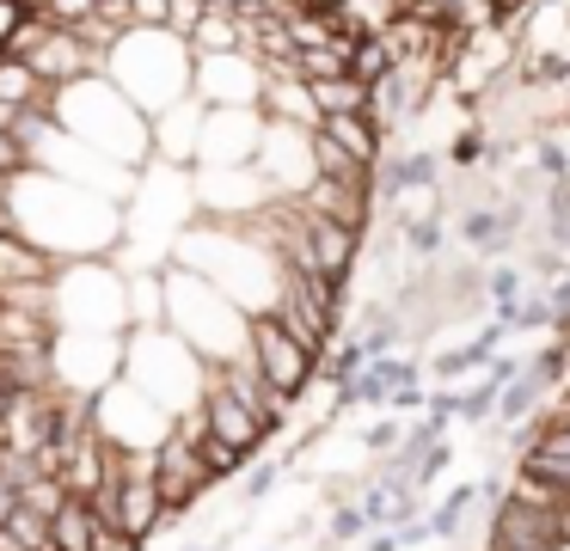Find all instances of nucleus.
I'll return each mask as SVG.
<instances>
[{
	"mask_svg": "<svg viewBox=\"0 0 570 551\" xmlns=\"http://www.w3.org/2000/svg\"><path fill=\"white\" fill-rule=\"evenodd\" d=\"M13 178H19V171H0V233H19V208H13Z\"/></svg>",
	"mask_w": 570,
	"mask_h": 551,
	"instance_id": "c85d7f7f",
	"label": "nucleus"
},
{
	"mask_svg": "<svg viewBox=\"0 0 570 551\" xmlns=\"http://www.w3.org/2000/svg\"><path fill=\"white\" fill-rule=\"evenodd\" d=\"M448 159H454V166H479V159H491V141H484V129H460L454 135V147H448Z\"/></svg>",
	"mask_w": 570,
	"mask_h": 551,
	"instance_id": "4be33fe9",
	"label": "nucleus"
},
{
	"mask_svg": "<svg viewBox=\"0 0 570 551\" xmlns=\"http://www.w3.org/2000/svg\"><path fill=\"white\" fill-rule=\"evenodd\" d=\"M13 509H19V490H13V484H0V521H7Z\"/></svg>",
	"mask_w": 570,
	"mask_h": 551,
	"instance_id": "72a5a7b5",
	"label": "nucleus"
},
{
	"mask_svg": "<svg viewBox=\"0 0 570 551\" xmlns=\"http://www.w3.org/2000/svg\"><path fill=\"white\" fill-rule=\"evenodd\" d=\"M252 355H258V367L271 374V386L283 392V399H307L313 380H320V355H313L295 331L276 325L271 313L252 318Z\"/></svg>",
	"mask_w": 570,
	"mask_h": 551,
	"instance_id": "f03ea898",
	"label": "nucleus"
},
{
	"mask_svg": "<svg viewBox=\"0 0 570 551\" xmlns=\"http://www.w3.org/2000/svg\"><path fill=\"white\" fill-rule=\"evenodd\" d=\"M472 367H479V362H472V350H448V355H435V362H430V374L435 380H460V374H472Z\"/></svg>",
	"mask_w": 570,
	"mask_h": 551,
	"instance_id": "bb28decb",
	"label": "nucleus"
},
{
	"mask_svg": "<svg viewBox=\"0 0 570 551\" xmlns=\"http://www.w3.org/2000/svg\"><path fill=\"white\" fill-rule=\"evenodd\" d=\"M448 460H454V447H448V441H435V447H430V453H423V460H417V472H411V484H417V490H430L435 478L448 472Z\"/></svg>",
	"mask_w": 570,
	"mask_h": 551,
	"instance_id": "393cba45",
	"label": "nucleus"
},
{
	"mask_svg": "<svg viewBox=\"0 0 570 551\" xmlns=\"http://www.w3.org/2000/svg\"><path fill=\"white\" fill-rule=\"evenodd\" d=\"M301 203L313 208V215H332L344 220V227H368L374 215V184H344V178H313L307 190H301Z\"/></svg>",
	"mask_w": 570,
	"mask_h": 551,
	"instance_id": "0eeeda50",
	"label": "nucleus"
},
{
	"mask_svg": "<svg viewBox=\"0 0 570 551\" xmlns=\"http://www.w3.org/2000/svg\"><path fill=\"white\" fill-rule=\"evenodd\" d=\"M283 472H288V460H264L258 472H252L246 484H239V496H246V502H264L276 484H283Z\"/></svg>",
	"mask_w": 570,
	"mask_h": 551,
	"instance_id": "5701e85b",
	"label": "nucleus"
},
{
	"mask_svg": "<svg viewBox=\"0 0 570 551\" xmlns=\"http://www.w3.org/2000/svg\"><path fill=\"white\" fill-rule=\"evenodd\" d=\"M190 551H215V545H190Z\"/></svg>",
	"mask_w": 570,
	"mask_h": 551,
	"instance_id": "c9c22d12",
	"label": "nucleus"
},
{
	"mask_svg": "<svg viewBox=\"0 0 570 551\" xmlns=\"http://www.w3.org/2000/svg\"><path fill=\"white\" fill-rule=\"evenodd\" d=\"M209 374L222 380V386L234 392V399L246 404V411L258 416L271 435H283V429H288V411H295V399H283V392L271 386V374L258 367V355H252V350L227 355V362H209Z\"/></svg>",
	"mask_w": 570,
	"mask_h": 551,
	"instance_id": "20e7f679",
	"label": "nucleus"
},
{
	"mask_svg": "<svg viewBox=\"0 0 570 551\" xmlns=\"http://www.w3.org/2000/svg\"><path fill=\"white\" fill-rule=\"evenodd\" d=\"M503 386H509V380H497L491 367H484V380H479V386H472V392H460V423H466V429L491 423V416H497V399H503Z\"/></svg>",
	"mask_w": 570,
	"mask_h": 551,
	"instance_id": "ddd939ff",
	"label": "nucleus"
},
{
	"mask_svg": "<svg viewBox=\"0 0 570 551\" xmlns=\"http://www.w3.org/2000/svg\"><path fill=\"white\" fill-rule=\"evenodd\" d=\"M374 527H368V514H362V502H337L332 509V521H325V539L332 545H362Z\"/></svg>",
	"mask_w": 570,
	"mask_h": 551,
	"instance_id": "dca6fc26",
	"label": "nucleus"
},
{
	"mask_svg": "<svg viewBox=\"0 0 570 551\" xmlns=\"http://www.w3.org/2000/svg\"><path fill=\"white\" fill-rule=\"evenodd\" d=\"M472 502H479V484H460L454 496H448L442 509L430 514V533H435V539H454V533H460V521L472 514Z\"/></svg>",
	"mask_w": 570,
	"mask_h": 551,
	"instance_id": "f3484780",
	"label": "nucleus"
},
{
	"mask_svg": "<svg viewBox=\"0 0 570 551\" xmlns=\"http://www.w3.org/2000/svg\"><path fill=\"white\" fill-rule=\"evenodd\" d=\"M362 551H405V545H399V533H393V527H374V533L362 539Z\"/></svg>",
	"mask_w": 570,
	"mask_h": 551,
	"instance_id": "7c9ffc66",
	"label": "nucleus"
},
{
	"mask_svg": "<svg viewBox=\"0 0 570 551\" xmlns=\"http://www.w3.org/2000/svg\"><path fill=\"white\" fill-rule=\"evenodd\" d=\"M0 447H7V441H0Z\"/></svg>",
	"mask_w": 570,
	"mask_h": 551,
	"instance_id": "e433bc0d",
	"label": "nucleus"
},
{
	"mask_svg": "<svg viewBox=\"0 0 570 551\" xmlns=\"http://www.w3.org/2000/svg\"><path fill=\"white\" fill-rule=\"evenodd\" d=\"M166 306H173V325L203 362H227V355L252 350V318L222 282H209L203 269H173L166 276Z\"/></svg>",
	"mask_w": 570,
	"mask_h": 551,
	"instance_id": "f257e3e1",
	"label": "nucleus"
},
{
	"mask_svg": "<svg viewBox=\"0 0 570 551\" xmlns=\"http://www.w3.org/2000/svg\"><path fill=\"white\" fill-rule=\"evenodd\" d=\"M558 545H564V514L558 509H533V502L515 496L497 502L484 551H558Z\"/></svg>",
	"mask_w": 570,
	"mask_h": 551,
	"instance_id": "39448f33",
	"label": "nucleus"
},
{
	"mask_svg": "<svg viewBox=\"0 0 570 551\" xmlns=\"http://www.w3.org/2000/svg\"><path fill=\"white\" fill-rule=\"evenodd\" d=\"M197 453H203V465H209V472L222 478V484H227V478H239V472L252 465V453H246V447H234V441H222L215 429L197 441Z\"/></svg>",
	"mask_w": 570,
	"mask_h": 551,
	"instance_id": "4468645a",
	"label": "nucleus"
},
{
	"mask_svg": "<svg viewBox=\"0 0 570 551\" xmlns=\"http://www.w3.org/2000/svg\"><path fill=\"white\" fill-rule=\"evenodd\" d=\"M540 380L528 374V367H521V380H509L503 386V399H497V423H528L533 411H540Z\"/></svg>",
	"mask_w": 570,
	"mask_h": 551,
	"instance_id": "f8f14e48",
	"label": "nucleus"
},
{
	"mask_svg": "<svg viewBox=\"0 0 570 551\" xmlns=\"http://www.w3.org/2000/svg\"><path fill=\"white\" fill-rule=\"evenodd\" d=\"M399 441H405V423H393V416H381V423L362 429V447L381 460V453H399Z\"/></svg>",
	"mask_w": 570,
	"mask_h": 551,
	"instance_id": "412c9836",
	"label": "nucleus"
},
{
	"mask_svg": "<svg viewBox=\"0 0 570 551\" xmlns=\"http://www.w3.org/2000/svg\"><path fill=\"white\" fill-rule=\"evenodd\" d=\"M533 171L540 178H570V154L558 135H533Z\"/></svg>",
	"mask_w": 570,
	"mask_h": 551,
	"instance_id": "aec40b11",
	"label": "nucleus"
},
{
	"mask_svg": "<svg viewBox=\"0 0 570 551\" xmlns=\"http://www.w3.org/2000/svg\"><path fill=\"white\" fill-rule=\"evenodd\" d=\"M203 411H209V429H215V435L234 441V447H246L252 460H258V453L271 447V429H264L258 416H252L246 404H239V399H234V392H227L215 374L203 380Z\"/></svg>",
	"mask_w": 570,
	"mask_h": 551,
	"instance_id": "423d86ee",
	"label": "nucleus"
},
{
	"mask_svg": "<svg viewBox=\"0 0 570 551\" xmlns=\"http://www.w3.org/2000/svg\"><path fill=\"white\" fill-rule=\"evenodd\" d=\"M546 301H552V313H558V318H570V269L546 282Z\"/></svg>",
	"mask_w": 570,
	"mask_h": 551,
	"instance_id": "c756f323",
	"label": "nucleus"
},
{
	"mask_svg": "<svg viewBox=\"0 0 570 551\" xmlns=\"http://www.w3.org/2000/svg\"><path fill=\"white\" fill-rule=\"evenodd\" d=\"M362 362H368V343L362 337H337L332 350H325V386H337V380H356L362 374Z\"/></svg>",
	"mask_w": 570,
	"mask_h": 551,
	"instance_id": "2eb2a0df",
	"label": "nucleus"
},
{
	"mask_svg": "<svg viewBox=\"0 0 570 551\" xmlns=\"http://www.w3.org/2000/svg\"><path fill=\"white\" fill-rule=\"evenodd\" d=\"M0 551H31V545H26V539H19L7 521H0Z\"/></svg>",
	"mask_w": 570,
	"mask_h": 551,
	"instance_id": "473e14b6",
	"label": "nucleus"
},
{
	"mask_svg": "<svg viewBox=\"0 0 570 551\" xmlns=\"http://www.w3.org/2000/svg\"><path fill=\"white\" fill-rule=\"evenodd\" d=\"M503 337H509V325H503V318L491 313V325H479V331H472V343H466V350H472V362L484 367V362H491L497 350H503Z\"/></svg>",
	"mask_w": 570,
	"mask_h": 551,
	"instance_id": "b1692460",
	"label": "nucleus"
},
{
	"mask_svg": "<svg viewBox=\"0 0 570 551\" xmlns=\"http://www.w3.org/2000/svg\"><path fill=\"white\" fill-rule=\"evenodd\" d=\"M56 92L62 86H43L38 68H31L26 56H13V49H0V98L7 105H26V110H56Z\"/></svg>",
	"mask_w": 570,
	"mask_h": 551,
	"instance_id": "1a4fd4ad",
	"label": "nucleus"
},
{
	"mask_svg": "<svg viewBox=\"0 0 570 551\" xmlns=\"http://www.w3.org/2000/svg\"><path fill=\"white\" fill-rule=\"evenodd\" d=\"M484 294H491V306H515L521 294H528V276H521L515 264H497L491 276H484Z\"/></svg>",
	"mask_w": 570,
	"mask_h": 551,
	"instance_id": "6ab92c4d",
	"label": "nucleus"
},
{
	"mask_svg": "<svg viewBox=\"0 0 570 551\" xmlns=\"http://www.w3.org/2000/svg\"><path fill=\"white\" fill-rule=\"evenodd\" d=\"M129 7H136L141 31H166V24H173V0H129Z\"/></svg>",
	"mask_w": 570,
	"mask_h": 551,
	"instance_id": "a878e982",
	"label": "nucleus"
},
{
	"mask_svg": "<svg viewBox=\"0 0 570 551\" xmlns=\"http://www.w3.org/2000/svg\"><path fill=\"white\" fill-rule=\"evenodd\" d=\"M154 478H160V496H166V514H190L203 496H209L222 478L203 465V453L190 447L178 429H166L160 441H154Z\"/></svg>",
	"mask_w": 570,
	"mask_h": 551,
	"instance_id": "7ed1b4c3",
	"label": "nucleus"
},
{
	"mask_svg": "<svg viewBox=\"0 0 570 551\" xmlns=\"http://www.w3.org/2000/svg\"><path fill=\"white\" fill-rule=\"evenodd\" d=\"M313 98L325 110H381V80H362V73H337V80H307Z\"/></svg>",
	"mask_w": 570,
	"mask_h": 551,
	"instance_id": "9d476101",
	"label": "nucleus"
},
{
	"mask_svg": "<svg viewBox=\"0 0 570 551\" xmlns=\"http://www.w3.org/2000/svg\"><path fill=\"white\" fill-rule=\"evenodd\" d=\"M50 527H56V545L62 551H92L99 545V509H92L87 496H68L62 509L50 514Z\"/></svg>",
	"mask_w": 570,
	"mask_h": 551,
	"instance_id": "9b49d317",
	"label": "nucleus"
},
{
	"mask_svg": "<svg viewBox=\"0 0 570 551\" xmlns=\"http://www.w3.org/2000/svg\"><path fill=\"white\" fill-rule=\"evenodd\" d=\"M320 135H332L344 154H356L362 166H381L386 159V141H381V110H325L320 117Z\"/></svg>",
	"mask_w": 570,
	"mask_h": 551,
	"instance_id": "6e6552de",
	"label": "nucleus"
},
{
	"mask_svg": "<svg viewBox=\"0 0 570 551\" xmlns=\"http://www.w3.org/2000/svg\"><path fill=\"white\" fill-rule=\"evenodd\" d=\"M430 411H442V416L460 423V392H430Z\"/></svg>",
	"mask_w": 570,
	"mask_h": 551,
	"instance_id": "2f4dec72",
	"label": "nucleus"
},
{
	"mask_svg": "<svg viewBox=\"0 0 570 551\" xmlns=\"http://www.w3.org/2000/svg\"><path fill=\"white\" fill-rule=\"evenodd\" d=\"M552 411H558V416H564V423H570V380H564V392H558V404H552Z\"/></svg>",
	"mask_w": 570,
	"mask_h": 551,
	"instance_id": "f704fd0d",
	"label": "nucleus"
},
{
	"mask_svg": "<svg viewBox=\"0 0 570 551\" xmlns=\"http://www.w3.org/2000/svg\"><path fill=\"white\" fill-rule=\"evenodd\" d=\"M528 374L540 380V386H564V374H570V343L552 337V343H546V350L528 362Z\"/></svg>",
	"mask_w": 570,
	"mask_h": 551,
	"instance_id": "a211bd4d",
	"label": "nucleus"
},
{
	"mask_svg": "<svg viewBox=\"0 0 570 551\" xmlns=\"http://www.w3.org/2000/svg\"><path fill=\"white\" fill-rule=\"evenodd\" d=\"M393 411H430V386H417V380H405V386H393Z\"/></svg>",
	"mask_w": 570,
	"mask_h": 551,
	"instance_id": "cd10ccee",
	"label": "nucleus"
}]
</instances>
